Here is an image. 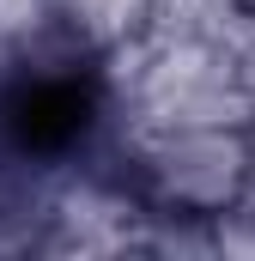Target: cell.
Returning <instances> with one entry per match:
<instances>
[{
    "instance_id": "obj_1",
    "label": "cell",
    "mask_w": 255,
    "mask_h": 261,
    "mask_svg": "<svg viewBox=\"0 0 255 261\" xmlns=\"http://www.w3.org/2000/svg\"><path fill=\"white\" fill-rule=\"evenodd\" d=\"M85 128V97L79 85H61V79H43L31 85L18 103H12V134L24 146H61Z\"/></svg>"
}]
</instances>
